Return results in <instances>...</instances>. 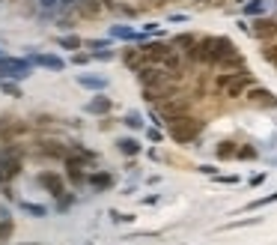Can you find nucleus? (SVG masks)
I'll use <instances>...</instances> for the list:
<instances>
[{"label": "nucleus", "instance_id": "obj_37", "mask_svg": "<svg viewBox=\"0 0 277 245\" xmlns=\"http://www.w3.org/2000/svg\"><path fill=\"white\" fill-rule=\"evenodd\" d=\"M113 221H131V216H126V213H120V209H110V213H107Z\"/></svg>", "mask_w": 277, "mask_h": 245}, {"label": "nucleus", "instance_id": "obj_47", "mask_svg": "<svg viewBox=\"0 0 277 245\" xmlns=\"http://www.w3.org/2000/svg\"><path fill=\"white\" fill-rule=\"evenodd\" d=\"M0 6H3V0H0Z\"/></svg>", "mask_w": 277, "mask_h": 245}, {"label": "nucleus", "instance_id": "obj_7", "mask_svg": "<svg viewBox=\"0 0 277 245\" xmlns=\"http://www.w3.org/2000/svg\"><path fill=\"white\" fill-rule=\"evenodd\" d=\"M251 33L256 39H262V42H271V39H277V21L274 18H256Z\"/></svg>", "mask_w": 277, "mask_h": 245}, {"label": "nucleus", "instance_id": "obj_30", "mask_svg": "<svg viewBox=\"0 0 277 245\" xmlns=\"http://www.w3.org/2000/svg\"><path fill=\"white\" fill-rule=\"evenodd\" d=\"M262 9H265L262 0H251V3H245V15H259Z\"/></svg>", "mask_w": 277, "mask_h": 245}, {"label": "nucleus", "instance_id": "obj_48", "mask_svg": "<svg viewBox=\"0 0 277 245\" xmlns=\"http://www.w3.org/2000/svg\"><path fill=\"white\" fill-rule=\"evenodd\" d=\"M87 245H93V242H87Z\"/></svg>", "mask_w": 277, "mask_h": 245}, {"label": "nucleus", "instance_id": "obj_3", "mask_svg": "<svg viewBox=\"0 0 277 245\" xmlns=\"http://www.w3.org/2000/svg\"><path fill=\"white\" fill-rule=\"evenodd\" d=\"M21 173V147L9 144L0 150V186H9Z\"/></svg>", "mask_w": 277, "mask_h": 245}, {"label": "nucleus", "instance_id": "obj_26", "mask_svg": "<svg viewBox=\"0 0 277 245\" xmlns=\"http://www.w3.org/2000/svg\"><path fill=\"white\" fill-rule=\"evenodd\" d=\"M77 203V197L75 194H63V197H57V213H66L69 206H75Z\"/></svg>", "mask_w": 277, "mask_h": 245}, {"label": "nucleus", "instance_id": "obj_6", "mask_svg": "<svg viewBox=\"0 0 277 245\" xmlns=\"http://www.w3.org/2000/svg\"><path fill=\"white\" fill-rule=\"evenodd\" d=\"M140 48H143V54H146V60H149V63H164V60L176 51V48H173V42H170V45H167V42H143Z\"/></svg>", "mask_w": 277, "mask_h": 245}, {"label": "nucleus", "instance_id": "obj_11", "mask_svg": "<svg viewBox=\"0 0 277 245\" xmlns=\"http://www.w3.org/2000/svg\"><path fill=\"white\" fill-rule=\"evenodd\" d=\"M39 153L48 156V159H60V162H66V159H69V144H60V141H42V144H39Z\"/></svg>", "mask_w": 277, "mask_h": 245}, {"label": "nucleus", "instance_id": "obj_21", "mask_svg": "<svg viewBox=\"0 0 277 245\" xmlns=\"http://www.w3.org/2000/svg\"><path fill=\"white\" fill-rule=\"evenodd\" d=\"M197 42H200V39H197V36H191V33H179V36L173 39V48H176V51H185V54H188V51H191V48H194Z\"/></svg>", "mask_w": 277, "mask_h": 245}, {"label": "nucleus", "instance_id": "obj_22", "mask_svg": "<svg viewBox=\"0 0 277 245\" xmlns=\"http://www.w3.org/2000/svg\"><path fill=\"white\" fill-rule=\"evenodd\" d=\"M57 45L75 54L77 48H81V45H84V39H81V36H75V33H66V36H60V39H57Z\"/></svg>", "mask_w": 277, "mask_h": 245}, {"label": "nucleus", "instance_id": "obj_10", "mask_svg": "<svg viewBox=\"0 0 277 245\" xmlns=\"http://www.w3.org/2000/svg\"><path fill=\"white\" fill-rule=\"evenodd\" d=\"M87 186H90L96 194L110 191V189H113V173H107V170H93V173H90V180H87Z\"/></svg>", "mask_w": 277, "mask_h": 245}, {"label": "nucleus", "instance_id": "obj_25", "mask_svg": "<svg viewBox=\"0 0 277 245\" xmlns=\"http://www.w3.org/2000/svg\"><path fill=\"white\" fill-rule=\"evenodd\" d=\"M15 233V224H12V218L9 221H0V245L3 242H9V236Z\"/></svg>", "mask_w": 277, "mask_h": 245}, {"label": "nucleus", "instance_id": "obj_35", "mask_svg": "<svg viewBox=\"0 0 277 245\" xmlns=\"http://www.w3.org/2000/svg\"><path fill=\"white\" fill-rule=\"evenodd\" d=\"M93 54V60H113V51H107V48H99V51H90Z\"/></svg>", "mask_w": 277, "mask_h": 245}, {"label": "nucleus", "instance_id": "obj_4", "mask_svg": "<svg viewBox=\"0 0 277 245\" xmlns=\"http://www.w3.org/2000/svg\"><path fill=\"white\" fill-rule=\"evenodd\" d=\"M33 75V63L30 57H6L0 60V81H21V78H30Z\"/></svg>", "mask_w": 277, "mask_h": 245}, {"label": "nucleus", "instance_id": "obj_29", "mask_svg": "<svg viewBox=\"0 0 277 245\" xmlns=\"http://www.w3.org/2000/svg\"><path fill=\"white\" fill-rule=\"evenodd\" d=\"M123 123H126L128 129H143V117H140V114H134V111H131V114H126V120H123Z\"/></svg>", "mask_w": 277, "mask_h": 245}, {"label": "nucleus", "instance_id": "obj_20", "mask_svg": "<svg viewBox=\"0 0 277 245\" xmlns=\"http://www.w3.org/2000/svg\"><path fill=\"white\" fill-rule=\"evenodd\" d=\"M215 153H218V159H221V162H227V159H235V156H239V144H235V141H221Z\"/></svg>", "mask_w": 277, "mask_h": 245}, {"label": "nucleus", "instance_id": "obj_24", "mask_svg": "<svg viewBox=\"0 0 277 245\" xmlns=\"http://www.w3.org/2000/svg\"><path fill=\"white\" fill-rule=\"evenodd\" d=\"M262 218L259 216H253V218H239V221H229V224H224L221 230H235V227H251V224H259Z\"/></svg>", "mask_w": 277, "mask_h": 245}, {"label": "nucleus", "instance_id": "obj_41", "mask_svg": "<svg viewBox=\"0 0 277 245\" xmlns=\"http://www.w3.org/2000/svg\"><path fill=\"white\" fill-rule=\"evenodd\" d=\"M39 3H42V6H45V9H54V6H57V3H60V0H39Z\"/></svg>", "mask_w": 277, "mask_h": 245}, {"label": "nucleus", "instance_id": "obj_38", "mask_svg": "<svg viewBox=\"0 0 277 245\" xmlns=\"http://www.w3.org/2000/svg\"><path fill=\"white\" fill-rule=\"evenodd\" d=\"M218 183H227V186H235V183H239V177H215Z\"/></svg>", "mask_w": 277, "mask_h": 245}, {"label": "nucleus", "instance_id": "obj_5", "mask_svg": "<svg viewBox=\"0 0 277 245\" xmlns=\"http://www.w3.org/2000/svg\"><path fill=\"white\" fill-rule=\"evenodd\" d=\"M36 183L39 186H42L54 200L57 197H63L66 194V183H63V177H60V173L57 170H42V173H39V177H36Z\"/></svg>", "mask_w": 277, "mask_h": 245}, {"label": "nucleus", "instance_id": "obj_23", "mask_svg": "<svg viewBox=\"0 0 277 245\" xmlns=\"http://www.w3.org/2000/svg\"><path fill=\"white\" fill-rule=\"evenodd\" d=\"M271 203H277V191H271V194H265V197H256V200H251L245 209H248V213H253V209H262V206H271Z\"/></svg>", "mask_w": 277, "mask_h": 245}, {"label": "nucleus", "instance_id": "obj_8", "mask_svg": "<svg viewBox=\"0 0 277 245\" xmlns=\"http://www.w3.org/2000/svg\"><path fill=\"white\" fill-rule=\"evenodd\" d=\"M30 63L42 66V69H51V72H63L66 69V60L60 54H30Z\"/></svg>", "mask_w": 277, "mask_h": 245}, {"label": "nucleus", "instance_id": "obj_43", "mask_svg": "<svg viewBox=\"0 0 277 245\" xmlns=\"http://www.w3.org/2000/svg\"><path fill=\"white\" fill-rule=\"evenodd\" d=\"M259 183H265V173H256V177L251 180V186H259Z\"/></svg>", "mask_w": 277, "mask_h": 245}, {"label": "nucleus", "instance_id": "obj_36", "mask_svg": "<svg viewBox=\"0 0 277 245\" xmlns=\"http://www.w3.org/2000/svg\"><path fill=\"white\" fill-rule=\"evenodd\" d=\"M90 51H99V48H107V39H90V42H84Z\"/></svg>", "mask_w": 277, "mask_h": 245}, {"label": "nucleus", "instance_id": "obj_44", "mask_svg": "<svg viewBox=\"0 0 277 245\" xmlns=\"http://www.w3.org/2000/svg\"><path fill=\"white\" fill-rule=\"evenodd\" d=\"M60 3H63V6H75V3H77V0H60Z\"/></svg>", "mask_w": 277, "mask_h": 245}, {"label": "nucleus", "instance_id": "obj_42", "mask_svg": "<svg viewBox=\"0 0 277 245\" xmlns=\"http://www.w3.org/2000/svg\"><path fill=\"white\" fill-rule=\"evenodd\" d=\"M146 135H149V141H161V132H155V129H149Z\"/></svg>", "mask_w": 277, "mask_h": 245}, {"label": "nucleus", "instance_id": "obj_27", "mask_svg": "<svg viewBox=\"0 0 277 245\" xmlns=\"http://www.w3.org/2000/svg\"><path fill=\"white\" fill-rule=\"evenodd\" d=\"M262 57H265V63H271V66H277V42H271V45H265V48H262Z\"/></svg>", "mask_w": 277, "mask_h": 245}, {"label": "nucleus", "instance_id": "obj_33", "mask_svg": "<svg viewBox=\"0 0 277 245\" xmlns=\"http://www.w3.org/2000/svg\"><path fill=\"white\" fill-rule=\"evenodd\" d=\"M235 159H248L251 162V159H256V150L253 147H239V156H235Z\"/></svg>", "mask_w": 277, "mask_h": 245}, {"label": "nucleus", "instance_id": "obj_15", "mask_svg": "<svg viewBox=\"0 0 277 245\" xmlns=\"http://www.w3.org/2000/svg\"><path fill=\"white\" fill-rule=\"evenodd\" d=\"M248 99L253 105H268V108H277V96L271 90H265V87H251L248 90Z\"/></svg>", "mask_w": 277, "mask_h": 245}, {"label": "nucleus", "instance_id": "obj_2", "mask_svg": "<svg viewBox=\"0 0 277 245\" xmlns=\"http://www.w3.org/2000/svg\"><path fill=\"white\" fill-rule=\"evenodd\" d=\"M200 132H203V123L197 117H191V114H179V117L167 120V135L173 137V141H179V144H191Z\"/></svg>", "mask_w": 277, "mask_h": 245}, {"label": "nucleus", "instance_id": "obj_17", "mask_svg": "<svg viewBox=\"0 0 277 245\" xmlns=\"http://www.w3.org/2000/svg\"><path fill=\"white\" fill-rule=\"evenodd\" d=\"M18 209H21L24 216H30V218H45L48 216V206L33 203V200H18Z\"/></svg>", "mask_w": 277, "mask_h": 245}, {"label": "nucleus", "instance_id": "obj_9", "mask_svg": "<svg viewBox=\"0 0 277 245\" xmlns=\"http://www.w3.org/2000/svg\"><path fill=\"white\" fill-rule=\"evenodd\" d=\"M158 111H161L167 120L170 117H179V114H188V99L185 96H173V99H167V102L158 105Z\"/></svg>", "mask_w": 277, "mask_h": 245}, {"label": "nucleus", "instance_id": "obj_28", "mask_svg": "<svg viewBox=\"0 0 277 245\" xmlns=\"http://www.w3.org/2000/svg\"><path fill=\"white\" fill-rule=\"evenodd\" d=\"M0 90H3L6 96H12V99H18V96H21V90H18V84H15V81H0Z\"/></svg>", "mask_w": 277, "mask_h": 245}, {"label": "nucleus", "instance_id": "obj_14", "mask_svg": "<svg viewBox=\"0 0 277 245\" xmlns=\"http://www.w3.org/2000/svg\"><path fill=\"white\" fill-rule=\"evenodd\" d=\"M110 108H113V102H110L107 96L99 93V96H93V99L87 102L84 111H87V114H96V117H104V114H110Z\"/></svg>", "mask_w": 277, "mask_h": 245}, {"label": "nucleus", "instance_id": "obj_31", "mask_svg": "<svg viewBox=\"0 0 277 245\" xmlns=\"http://www.w3.org/2000/svg\"><path fill=\"white\" fill-rule=\"evenodd\" d=\"M90 60H93V54H84V51H75V54H72V63H75V66H84V63H90Z\"/></svg>", "mask_w": 277, "mask_h": 245}, {"label": "nucleus", "instance_id": "obj_39", "mask_svg": "<svg viewBox=\"0 0 277 245\" xmlns=\"http://www.w3.org/2000/svg\"><path fill=\"white\" fill-rule=\"evenodd\" d=\"M3 197H6V200H15V189H12V186H3Z\"/></svg>", "mask_w": 277, "mask_h": 245}, {"label": "nucleus", "instance_id": "obj_18", "mask_svg": "<svg viewBox=\"0 0 277 245\" xmlns=\"http://www.w3.org/2000/svg\"><path fill=\"white\" fill-rule=\"evenodd\" d=\"M116 150H120L123 156H128V159H134V156H140V144L134 141V137H116Z\"/></svg>", "mask_w": 277, "mask_h": 245}, {"label": "nucleus", "instance_id": "obj_16", "mask_svg": "<svg viewBox=\"0 0 277 245\" xmlns=\"http://www.w3.org/2000/svg\"><path fill=\"white\" fill-rule=\"evenodd\" d=\"M66 180H69L75 189H81V186H87L90 173H84V167H77V164H66Z\"/></svg>", "mask_w": 277, "mask_h": 245}, {"label": "nucleus", "instance_id": "obj_13", "mask_svg": "<svg viewBox=\"0 0 277 245\" xmlns=\"http://www.w3.org/2000/svg\"><path fill=\"white\" fill-rule=\"evenodd\" d=\"M123 63L131 69V72H140V69H143L149 60H146L143 48H126V51H123Z\"/></svg>", "mask_w": 277, "mask_h": 245}, {"label": "nucleus", "instance_id": "obj_49", "mask_svg": "<svg viewBox=\"0 0 277 245\" xmlns=\"http://www.w3.org/2000/svg\"><path fill=\"white\" fill-rule=\"evenodd\" d=\"M215 3H218V0H215Z\"/></svg>", "mask_w": 277, "mask_h": 245}, {"label": "nucleus", "instance_id": "obj_45", "mask_svg": "<svg viewBox=\"0 0 277 245\" xmlns=\"http://www.w3.org/2000/svg\"><path fill=\"white\" fill-rule=\"evenodd\" d=\"M6 57H9V54H6V51H3V48H0V60H6Z\"/></svg>", "mask_w": 277, "mask_h": 245}, {"label": "nucleus", "instance_id": "obj_46", "mask_svg": "<svg viewBox=\"0 0 277 245\" xmlns=\"http://www.w3.org/2000/svg\"><path fill=\"white\" fill-rule=\"evenodd\" d=\"M235 3H248V0H235Z\"/></svg>", "mask_w": 277, "mask_h": 245}, {"label": "nucleus", "instance_id": "obj_19", "mask_svg": "<svg viewBox=\"0 0 277 245\" xmlns=\"http://www.w3.org/2000/svg\"><path fill=\"white\" fill-rule=\"evenodd\" d=\"M77 84L87 90H96V93L107 90V78H101V75H77Z\"/></svg>", "mask_w": 277, "mask_h": 245}, {"label": "nucleus", "instance_id": "obj_34", "mask_svg": "<svg viewBox=\"0 0 277 245\" xmlns=\"http://www.w3.org/2000/svg\"><path fill=\"white\" fill-rule=\"evenodd\" d=\"M164 3H167V0H140V6H143V9H161Z\"/></svg>", "mask_w": 277, "mask_h": 245}, {"label": "nucleus", "instance_id": "obj_32", "mask_svg": "<svg viewBox=\"0 0 277 245\" xmlns=\"http://www.w3.org/2000/svg\"><path fill=\"white\" fill-rule=\"evenodd\" d=\"M99 9H101L99 0H84V12H87V15H96Z\"/></svg>", "mask_w": 277, "mask_h": 245}, {"label": "nucleus", "instance_id": "obj_1", "mask_svg": "<svg viewBox=\"0 0 277 245\" xmlns=\"http://www.w3.org/2000/svg\"><path fill=\"white\" fill-rule=\"evenodd\" d=\"M215 87H218V93L227 96V99H242V96H248V90L253 87V78H251L248 69H242V72H224V75L215 78Z\"/></svg>", "mask_w": 277, "mask_h": 245}, {"label": "nucleus", "instance_id": "obj_40", "mask_svg": "<svg viewBox=\"0 0 277 245\" xmlns=\"http://www.w3.org/2000/svg\"><path fill=\"white\" fill-rule=\"evenodd\" d=\"M12 216H9V206H0V221H9Z\"/></svg>", "mask_w": 277, "mask_h": 245}, {"label": "nucleus", "instance_id": "obj_12", "mask_svg": "<svg viewBox=\"0 0 277 245\" xmlns=\"http://www.w3.org/2000/svg\"><path fill=\"white\" fill-rule=\"evenodd\" d=\"M110 36H113V39H126V42H137V45L146 42V39H143V33L131 30L128 24H113V27H110Z\"/></svg>", "mask_w": 277, "mask_h": 245}]
</instances>
